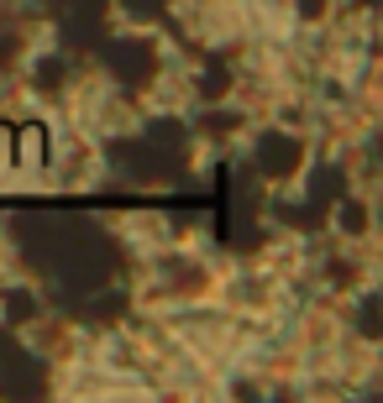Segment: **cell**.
Wrapping results in <instances>:
<instances>
[{
	"label": "cell",
	"mask_w": 383,
	"mask_h": 403,
	"mask_svg": "<svg viewBox=\"0 0 383 403\" xmlns=\"http://www.w3.org/2000/svg\"><path fill=\"white\" fill-rule=\"evenodd\" d=\"M11 157V131H0V163Z\"/></svg>",
	"instance_id": "cell-1"
}]
</instances>
